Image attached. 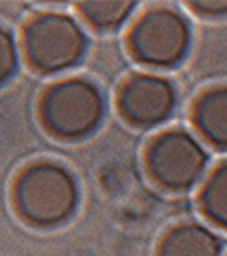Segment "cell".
I'll list each match as a JSON object with an SVG mask.
<instances>
[{
  "label": "cell",
  "mask_w": 227,
  "mask_h": 256,
  "mask_svg": "<svg viewBox=\"0 0 227 256\" xmlns=\"http://www.w3.org/2000/svg\"><path fill=\"white\" fill-rule=\"evenodd\" d=\"M12 201L24 223L36 228L60 226L77 209V180L58 162H34L16 176Z\"/></svg>",
  "instance_id": "1"
},
{
  "label": "cell",
  "mask_w": 227,
  "mask_h": 256,
  "mask_svg": "<svg viewBox=\"0 0 227 256\" xmlns=\"http://www.w3.org/2000/svg\"><path fill=\"white\" fill-rule=\"evenodd\" d=\"M105 116V98L97 85L69 77L50 85L40 98V120L62 140H79L95 132Z\"/></svg>",
  "instance_id": "2"
},
{
  "label": "cell",
  "mask_w": 227,
  "mask_h": 256,
  "mask_svg": "<svg viewBox=\"0 0 227 256\" xmlns=\"http://www.w3.org/2000/svg\"><path fill=\"white\" fill-rule=\"evenodd\" d=\"M24 54L38 73H60L77 64L87 50L81 24L62 12H42L24 28Z\"/></svg>",
  "instance_id": "3"
},
{
  "label": "cell",
  "mask_w": 227,
  "mask_h": 256,
  "mask_svg": "<svg viewBox=\"0 0 227 256\" xmlns=\"http://www.w3.org/2000/svg\"><path fill=\"white\" fill-rule=\"evenodd\" d=\"M132 58L148 67H174L188 54L192 32L188 20L174 8L156 6L140 14L129 32Z\"/></svg>",
  "instance_id": "4"
},
{
  "label": "cell",
  "mask_w": 227,
  "mask_h": 256,
  "mask_svg": "<svg viewBox=\"0 0 227 256\" xmlns=\"http://www.w3.org/2000/svg\"><path fill=\"white\" fill-rule=\"evenodd\" d=\"M144 162L148 176L160 188L186 192L203 178L209 156L192 132L172 128L150 140Z\"/></svg>",
  "instance_id": "5"
},
{
  "label": "cell",
  "mask_w": 227,
  "mask_h": 256,
  "mask_svg": "<svg viewBox=\"0 0 227 256\" xmlns=\"http://www.w3.org/2000/svg\"><path fill=\"white\" fill-rule=\"evenodd\" d=\"M117 106L121 116L132 126H158L176 108V89L160 75L136 73L121 85Z\"/></svg>",
  "instance_id": "6"
},
{
  "label": "cell",
  "mask_w": 227,
  "mask_h": 256,
  "mask_svg": "<svg viewBox=\"0 0 227 256\" xmlns=\"http://www.w3.org/2000/svg\"><path fill=\"white\" fill-rule=\"evenodd\" d=\"M223 240L205 224L180 223L158 244V256H221Z\"/></svg>",
  "instance_id": "7"
},
{
  "label": "cell",
  "mask_w": 227,
  "mask_h": 256,
  "mask_svg": "<svg viewBox=\"0 0 227 256\" xmlns=\"http://www.w3.org/2000/svg\"><path fill=\"white\" fill-rule=\"evenodd\" d=\"M192 120L205 142L227 150V85L207 89L195 98Z\"/></svg>",
  "instance_id": "8"
},
{
  "label": "cell",
  "mask_w": 227,
  "mask_h": 256,
  "mask_svg": "<svg viewBox=\"0 0 227 256\" xmlns=\"http://www.w3.org/2000/svg\"><path fill=\"white\" fill-rule=\"evenodd\" d=\"M75 6L81 18L89 26L105 32L123 26L136 8L134 2L127 0H89V2H77Z\"/></svg>",
  "instance_id": "9"
},
{
  "label": "cell",
  "mask_w": 227,
  "mask_h": 256,
  "mask_svg": "<svg viewBox=\"0 0 227 256\" xmlns=\"http://www.w3.org/2000/svg\"><path fill=\"white\" fill-rule=\"evenodd\" d=\"M199 205L211 223L227 228V162L207 176L199 193Z\"/></svg>",
  "instance_id": "10"
},
{
  "label": "cell",
  "mask_w": 227,
  "mask_h": 256,
  "mask_svg": "<svg viewBox=\"0 0 227 256\" xmlns=\"http://www.w3.org/2000/svg\"><path fill=\"white\" fill-rule=\"evenodd\" d=\"M18 69V46L10 30L0 26V85H4Z\"/></svg>",
  "instance_id": "11"
},
{
  "label": "cell",
  "mask_w": 227,
  "mask_h": 256,
  "mask_svg": "<svg viewBox=\"0 0 227 256\" xmlns=\"http://www.w3.org/2000/svg\"><path fill=\"white\" fill-rule=\"evenodd\" d=\"M192 10L203 16H223L227 14V0H201V2H190Z\"/></svg>",
  "instance_id": "12"
}]
</instances>
